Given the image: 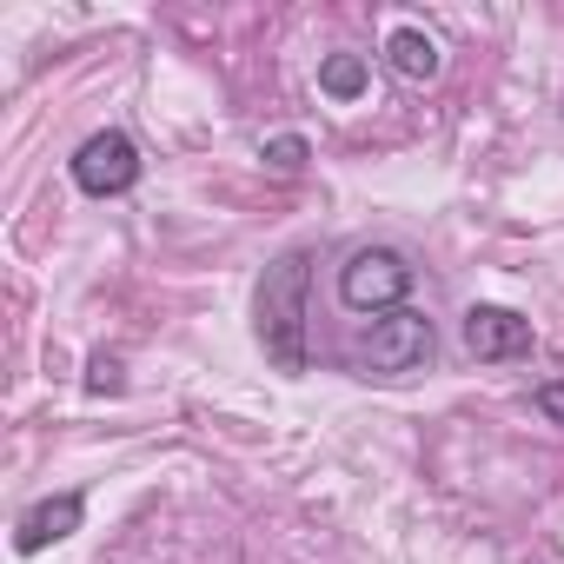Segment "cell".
Returning <instances> with one entry per match:
<instances>
[{
	"label": "cell",
	"instance_id": "6da1fadb",
	"mask_svg": "<svg viewBox=\"0 0 564 564\" xmlns=\"http://www.w3.org/2000/svg\"><path fill=\"white\" fill-rule=\"evenodd\" d=\"M306 293H313V252L293 246L279 252L252 293V326H259V346L279 372H306Z\"/></svg>",
	"mask_w": 564,
	"mask_h": 564
},
{
	"label": "cell",
	"instance_id": "7a4b0ae2",
	"mask_svg": "<svg viewBox=\"0 0 564 564\" xmlns=\"http://www.w3.org/2000/svg\"><path fill=\"white\" fill-rule=\"evenodd\" d=\"M438 352V333L419 306H399V313H379L372 333L359 339V366L379 372V379H405V372H425Z\"/></svg>",
	"mask_w": 564,
	"mask_h": 564
},
{
	"label": "cell",
	"instance_id": "3957f363",
	"mask_svg": "<svg viewBox=\"0 0 564 564\" xmlns=\"http://www.w3.org/2000/svg\"><path fill=\"white\" fill-rule=\"evenodd\" d=\"M412 293V259L399 246H359L339 265V300L352 313H399Z\"/></svg>",
	"mask_w": 564,
	"mask_h": 564
},
{
	"label": "cell",
	"instance_id": "277c9868",
	"mask_svg": "<svg viewBox=\"0 0 564 564\" xmlns=\"http://www.w3.org/2000/svg\"><path fill=\"white\" fill-rule=\"evenodd\" d=\"M74 186L94 193V199H120V193H133V186H140V147H133L120 127L80 140V153H74Z\"/></svg>",
	"mask_w": 564,
	"mask_h": 564
},
{
	"label": "cell",
	"instance_id": "5b68a950",
	"mask_svg": "<svg viewBox=\"0 0 564 564\" xmlns=\"http://www.w3.org/2000/svg\"><path fill=\"white\" fill-rule=\"evenodd\" d=\"M531 346H538V333L524 313H511V306H471L465 313V352L471 359L505 366V359H531Z\"/></svg>",
	"mask_w": 564,
	"mask_h": 564
},
{
	"label": "cell",
	"instance_id": "8992f818",
	"mask_svg": "<svg viewBox=\"0 0 564 564\" xmlns=\"http://www.w3.org/2000/svg\"><path fill=\"white\" fill-rule=\"evenodd\" d=\"M80 518H87V498H80V491L41 498L34 511H21V524H14V551H21V557H34V551H47V544L74 538V531H80Z\"/></svg>",
	"mask_w": 564,
	"mask_h": 564
},
{
	"label": "cell",
	"instance_id": "52a82bcc",
	"mask_svg": "<svg viewBox=\"0 0 564 564\" xmlns=\"http://www.w3.org/2000/svg\"><path fill=\"white\" fill-rule=\"evenodd\" d=\"M386 61H392V74H405V80H432L438 67H445V54H438V41L425 34V28H392L386 34Z\"/></svg>",
	"mask_w": 564,
	"mask_h": 564
},
{
	"label": "cell",
	"instance_id": "ba28073f",
	"mask_svg": "<svg viewBox=\"0 0 564 564\" xmlns=\"http://www.w3.org/2000/svg\"><path fill=\"white\" fill-rule=\"evenodd\" d=\"M372 87V61L366 54H326L319 61V94L326 100H359Z\"/></svg>",
	"mask_w": 564,
	"mask_h": 564
},
{
	"label": "cell",
	"instance_id": "9c48e42d",
	"mask_svg": "<svg viewBox=\"0 0 564 564\" xmlns=\"http://www.w3.org/2000/svg\"><path fill=\"white\" fill-rule=\"evenodd\" d=\"M259 160H265L272 173H300V166L313 160V147H306V133H272V140L259 147Z\"/></svg>",
	"mask_w": 564,
	"mask_h": 564
},
{
	"label": "cell",
	"instance_id": "30bf717a",
	"mask_svg": "<svg viewBox=\"0 0 564 564\" xmlns=\"http://www.w3.org/2000/svg\"><path fill=\"white\" fill-rule=\"evenodd\" d=\"M87 392L100 399V392H120V359L113 352H94V366H87Z\"/></svg>",
	"mask_w": 564,
	"mask_h": 564
},
{
	"label": "cell",
	"instance_id": "8fae6325",
	"mask_svg": "<svg viewBox=\"0 0 564 564\" xmlns=\"http://www.w3.org/2000/svg\"><path fill=\"white\" fill-rule=\"evenodd\" d=\"M538 412H544L551 425H564V379H551V386H538Z\"/></svg>",
	"mask_w": 564,
	"mask_h": 564
}]
</instances>
